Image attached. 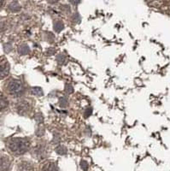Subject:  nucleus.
I'll list each match as a JSON object with an SVG mask.
<instances>
[{"mask_svg": "<svg viewBox=\"0 0 170 171\" xmlns=\"http://www.w3.org/2000/svg\"><path fill=\"white\" fill-rule=\"evenodd\" d=\"M7 147L14 155H22L29 150L30 143L24 138H12L7 142Z\"/></svg>", "mask_w": 170, "mask_h": 171, "instance_id": "f257e3e1", "label": "nucleus"}, {"mask_svg": "<svg viewBox=\"0 0 170 171\" xmlns=\"http://www.w3.org/2000/svg\"><path fill=\"white\" fill-rule=\"evenodd\" d=\"M80 167H81V169H82L84 171H87L88 163L87 162V161H85V160H82V161L80 162Z\"/></svg>", "mask_w": 170, "mask_h": 171, "instance_id": "2eb2a0df", "label": "nucleus"}, {"mask_svg": "<svg viewBox=\"0 0 170 171\" xmlns=\"http://www.w3.org/2000/svg\"><path fill=\"white\" fill-rule=\"evenodd\" d=\"M91 114H92V109H88L87 111L86 112V117H88Z\"/></svg>", "mask_w": 170, "mask_h": 171, "instance_id": "a211bd4d", "label": "nucleus"}, {"mask_svg": "<svg viewBox=\"0 0 170 171\" xmlns=\"http://www.w3.org/2000/svg\"><path fill=\"white\" fill-rule=\"evenodd\" d=\"M32 111V105L30 102L26 101V100H22L18 103L16 105V111L19 115H28Z\"/></svg>", "mask_w": 170, "mask_h": 171, "instance_id": "7ed1b4c3", "label": "nucleus"}, {"mask_svg": "<svg viewBox=\"0 0 170 171\" xmlns=\"http://www.w3.org/2000/svg\"><path fill=\"white\" fill-rule=\"evenodd\" d=\"M63 27H64V26L61 21H57L54 22V29L56 30L57 33L61 32L62 30L63 29Z\"/></svg>", "mask_w": 170, "mask_h": 171, "instance_id": "f8f14e48", "label": "nucleus"}, {"mask_svg": "<svg viewBox=\"0 0 170 171\" xmlns=\"http://www.w3.org/2000/svg\"><path fill=\"white\" fill-rule=\"evenodd\" d=\"M29 51H30L29 47H28V45H25V44L22 45L21 46H19V48H18V53L21 54V55H27V54L29 53Z\"/></svg>", "mask_w": 170, "mask_h": 171, "instance_id": "9d476101", "label": "nucleus"}, {"mask_svg": "<svg viewBox=\"0 0 170 171\" xmlns=\"http://www.w3.org/2000/svg\"><path fill=\"white\" fill-rule=\"evenodd\" d=\"M41 171H59L57 164L52 161H46L41 166Z\"/></svg>", "mask_w": 170, "mask_h": 171, "instance_id": "423d86ee", "label": "nucleus"}, {"mask_svg": "<svg viewBox=\"0 0 170 171\" xmlns=\"http://www.w3.org/2000/svg\"><path fill=\"white\" fill-rule=\"evenodd\" d=\"M65 92L68 93H72L74 92V89H73V86L69 84H67L65 86Z\"/></svg>", "mask_w": 170, "mask_h": 171, "instance_id": "f3484780", "label": "nucleus"}, {"mask_svg": "<svg viewBox=\"0 0 170 171\" xmlns=\"http://www.w3.org/2000/svg\"><path fill=\"white\" fill-rule=\"evenodd\" d=\"M6 93L12 97H20L25 93V87L22 82L16 79H9L5 84Z\"/></svg>", "mask_w": 170, "mask_h": 171, "instance_id": "f03ea898", "label": "nucleus"}, {"mask_svg": "<svg viewBox=\"0 0 170 171\" xmlns=\"http://www.w3.org/2000/svg\"><path fill=\"white\" fill-rule=\"evenodd\" d=\"M68 99L66 98H64V97H62V98H60V99H59V105L61 107H67L68 106Z\"/></svg>", "mask_w": 170, "mask_h": 171, "instance_id": "4468645a", "label": "nucleus"}, {"mask_svg": "<svg viewBox=\"0 0 170 171\" xmlns=\"http://www.w3.org/2000/svg\"><path fill=\"white\" fill-rule=\"evenodd\" d=\"M9 73V64L4 56H0V79L8 76Z\"/></svg>", "mask_w": 170, "mask_h": 171, "instance_id": "20e7f679", "label": "nucleus"}, {"mask_svg": "<svg viewBox=\"0 0 170 171\" xmlns=\"http://www.w3.org/2000/svg\"><path fill=\"white\" fill-rule=\"evenodd\" d=\"M4 4V2H2V1H0V8L2 7V5Z\"/></svg>", "mask_w": 170, "mask_h": 171, "instance_id": "aec40b11", "label": "nucleus"}, {"mask_svg": "<svg viewBox=\"0 0 170 171\" xmlns=\"http://www.w3.org/2000/svg\"><path fill=\"white\" fill-rule=\"evenodd\" d=\"M9 106V101L8 99L0 95V111H5V109H7V107Z\"/></svg>", "mask_w": 170, "mask_h": 171, "instance_id": "6e6552de", "label": "nucleus"}, {"mask_svg": "<svg viewBox=\"0 0 170 171\" xmlns=\"http://www.w3.org/2000/svg\"><path fill=\"white\" fill-rule=\"evenodd\" d=\"M9 9L10 11H12V12H17V11H19L21 9V5H20V4L18 2L14 1V2H11L9 4Z\"/></svg>", "mask_w": 170, "mask_h": 171, "instance_id": "1a4fd4ad", "label": "nucleus"}, {"mask_svg": "<svg viewBox=\"0 0 170 171\" xmlns=\"http://www.w3.org/2000/svg\"><path fill=\"white\" fill-rule=\"evenodd\" d=\"M17 171H34V168L31 162H22L18 165Z\"/></svg>", "mask_w": 170, "mask_h": 171, "instance_id": "0eeeda50", "label": "nucleus"}, {"mask_svg": "<svg viewBox=\"0 0 170 171\" xmlns=\"http://www.w3.org/2000/svg\"><path fill=\"white\" fill-rule=\"evenodd\" d=\"M57 61H58V64H65V62H66V58H65V56L63 55H59L58 56H57Z\"/></svg>", "mask_w": 170, "mask_h": 171, "instance_id": "dca6fc26", "label": "nucleus"}, {"mask_svg": "<svg viewBox=\"0 0 170 171\" xmlns=\"http://www.w3.org/2000/svg\"><path fill=\"white\" fill-rule=\"evenodd\" d=\"M74 20L76 21H79L80 20V16L78 15V13H76V14L74 15Z\"/></svg>", "mask_w": 170, "mask_h": 171, "instance_id": "6ab92c4d", "label": "nucleus"}, {"mask_svg": "<svg viewBox=\"0 0 170 171\" xmlns=\"http://www.w3.org/2000/svg\"><path fill=\"white\" fill-rule=\"evenodd\" d=\"M31 93L34 94V95H36V96H39V97H42L43 96V91L40 87H38V86H35V87H33L31 89Z\"/></svg>", "mask_w": 170, "mask_h": 171, "instance_id": "9b49d317", "label": "nucleus"}, {"mask_svg": "<svg viewBox=\"0 0 170 171\" xmlns=\"http://www.w3.org/2000/svg\"><path fill=\"white\" fill-rule=\"evenodd\" d=\"M56 152L59 155H65L67 153V148L63 145H58L56 148Z\"/></svg>", "mask_w": 170, "mask_h": 171, "instance_id": "ddd939ff", "label": "nucleus"}, {"mask_svg": "<svg viewBox=\"0 0 170 171\" xmlns=\"http://www.w3.org/2000/svg\"><path fill=\"white\" fill-rule=\"evenodd\" d=\"M11 162L7 156L0 157V171H8L10 167Z\"/></svg>", "mask_w": 170, "mask_h": 171, "instance_id": "39448f33", "label": "nucleus"}]
</instances>
